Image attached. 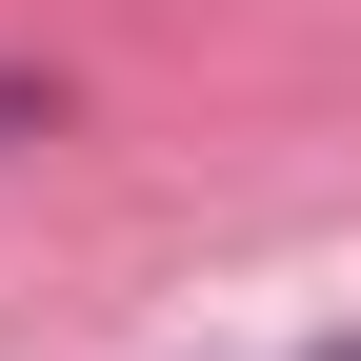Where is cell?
<instances>
[{"label": "cell", "mask_w": 361, "mask_h": 361, "mask_svg": "<svg viewBox=\"0 0 361 361\" xmlns=\"http://www.w3.org/2000/svg\"><path fill=\"white\" fill-rule=\"evenodd\" d=\"M40 121H61V80H20V61H0V141H40Z\"/></svg>", "instance_id": "6da1fadb"}, {"label": "cell", "mask_w": 361, "mask_h": 361, "mask_svg": "<svg viewBox=\"0 0 361 361\" xmlns=\"http://www.w3.org/2000/svg\"><path fill=\"white\" fill-rule=\"evenodd\" d=\"M322 361H361V341H322Z\"/></svg>", "instance_id": "7a4b0ae2"}]
</instances>
